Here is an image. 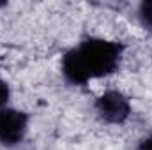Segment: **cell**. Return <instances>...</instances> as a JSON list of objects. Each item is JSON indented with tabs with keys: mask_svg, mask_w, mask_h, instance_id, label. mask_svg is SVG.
<instances>
[{
	"mask_svg": "<svg viewBox=\"0 0 152 150\" xmlns=\"http://www.w3.org/2000/svg\"><path fill=\"white\" fill-rule=\"evenodd\" d=\"M28 129V117L27 113L14 110V108H2L0 110V143L5 147L18 145Z\"/></svg>",
	"mask_w": 152,
	"mask_h": 150,
	"instance_id": "cell-3",
	"label": "cell"
},
{
	"mask_svg": "<svg viewBox=\"0 0 152 150\" xmlns=\"http://www.w3.org/2000/svg\"><path fill=\"white\" fill-rule=\"evenodd\" d=\"M97 115L108 124H122L131 115L129 99L118 90H106L96 101Z\"/></svg>",
	"mask_w": 152,
	"mask_h": 150,
	"instance_id": "cell-2",
	"label": "cell"
},
{
	"mask_svg": "<svg viewBox=\"0 0 152 150\" xmlns=\"http://www.w3.org/2000/svg\"><path fill=\"white\" fill-rule=\"evenodd\" d=\"M124 46L101 37L83 39L62 58V74L71 85H85L90 79L115 73L120 66Z\"/></svg>",
	"mask_w": 152,
	"mask_h": 150,
	"instance_id": "cell-1",
	"label": "cell"
},
{
	"mask_svg": "<svg viewBox=\"0 0 152 150\" xmlns=\"http://www.w3.org/2000/svg\"><path fill=\"white\" fill-rule=\"evenodd\" d=\"M9 95H11V90H9V85L0 78V110L7 104L9 101Z\"/></svg>",
	"mask_w": 152,
	"mask_h": 150,
	"instance_id": "cell-5",
	"label": "cell"
},
{
	"mask_svg": "<svg viewBox=\"0 0 152 150\" xmlns=\"http://www.w3.org/2000/svg\"><path fill=\"white\" fill-rule=\"evenodd\" d=\"M138 14H140V20H142V23H143L145 27H149V28L152 30V0L142 2Z\"/></svg>",
	"mask_w": 152,
	"mask_h": 150,
	"instance_id": "cell-4",
	"label": "cell"
},
{
	"mask_svg": "<svg viewBox=\"0 0 152 150\" xmlns=\"http://www.w3.org/2000/svg\"><path fill=\"white\" fill-rule=\"evenodd\" d=\"M136 150H152V136H147V138H143V140L138 143Z\"/></svg>",
	"mask_w": 152,
	"mask_h": 150,
	"instance_id": "cell-6",
	"label": "cell"
}]
</instances>
